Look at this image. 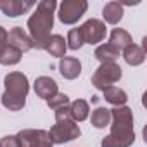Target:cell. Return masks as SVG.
<instances>
[{
  "instance_id": "cell-1",
  "label": "cell",
  "mask_w": 147,
  "mask_h": 147,
  "mask_svg": "<svg viewBox=\"0 0 147 147\" xmlns=\"http://www.w3.org/2000/svg\"><path fill=\"white\" fill-rule=\"evenodd\" d=\"M57 7L55 0H42L36 5L35 14L28 19V35L33 42V47L45 50L47 40L54 28V11Z\"/></svg>"
},
{
  "instance_id": "cell-2",
  "label": "cell",
  "mask_w": 147,
  "mask_h": 147,
  "mask_svg": "<svg viewBox=\"0 0 147 147\" xmlns=\"http://www.w3.org/2000/svg\"><path fill=\"white\" fill-rule=\"evenodd\" d=\"M5 92L2 95V106L9 111H21L26 104V95L30 92V83L26 75L12 71L4 78Z\"/></svg>"
},
{
  "instance_id": "cell-3",
  "label": "cell",
  "mask_w": 147,
  "mask_h": 147,
  "mask_svg": "<svg viewBox=\"0 0 147 147\" xmlns=\"http://www.w3.org/2000/svg\"><path fill=\"white\" fill-rule=\"evenodd\" d=\"M111 138L118 142L121 147H130L135 140L133 131V113L126 106H119L111 109Z\"/></svg>"
},
{
  "instance_id": "cell-4",
  "label": "cell",
  "mask_w": 147,
  "mask_h": 147,
  "mask_svg": "<svg viewBox=\"0 0 147 147\" xmlns=\"http://www.w3.org/2000/svg\"><path fill=\"white\" fill-rule=\"evenodd\" d=\"M49 138L52 144H64L69 140H75L82 135L80 126L71 119L69 114V106L67 107H61L55 111V125L47 131Z\"/></svg>"
},
{
  "instance_id": "cell-5",
  "label": "cell",
  "mask_w": 147,
  "mask_h": 147,
  "mask_svg": "<svg viewBox=\"0 0 147 147\" xmlns=\"http://www.w3.org/2000/svg\"><path fill=\"white\" fill-rule=\"evenodd\" d=\"M119 78H121V67L116 62H102L92 76V85L104 92L106 88L113 87V83H116Z\"/></svg>"
},
{
  "instance_id": "cell-6",
  "label": "cell",
  "mask_w": 147,
  "mask_h": 147,
  "mask_svg": "<svg viewBox=\"0 0 147 147\" xmlns=\"http://www.w3.org/2000/svg\"><path fill=\"white\" fill-rule=\"evenodd\" d=\"M88 9V4L85 0H64L59 4V21L62 24H75Z\"/></svg>"
},
{
  "instance_id": "cell-7",
  "label": "cell",
  "mask_w": 147,
  "mask_h": 147,
  "mask_svg": "<svg viewBox=\"0 0 147 147\" xmlns=\"http://www.w3.org/2000/svg\"><path fill=\"white\" fill-rule=\"evenodd\" d=\"M16 140L19 147H52L45 130H21L16 135Z\"/></svg>"
},
{
  "instance_id": "cell-8",
  "label": "cell",
  "mask_w": 147,
  "mask_h": 147,
  "mask_svg": "<svg viewBox=\"0 0 147 147\" xmlns=\"http://www.w3.org/2000/svg\"><path fill=\"white\" fill-rule=\"evenodd\" d=\"M82 35H83V42L90 43V45H97L106 38V24L100 19H88L85 24L80 26Z\"/></svg>"
},
{
  "instance_id": "cell-9",
  "label": "cell",
  "mask_w": 147,
  "mask_h": 147,
  "mask_svg": "<svg viewBox=\"0 0 147 147\" xmlns=\"http://www.w3.org/2000/svg\"><path fill=\"white\" fill-rule=\"evenodd\" d=\"M7 45L12 47V49H16V50H19L21 54L33 49V42H31L30 35L21 26H16V28H12L7 33Z\"/></svg>"
},
{
  "instance_id": "cell-10",
  "label": "cell",
  "mask_w": 147,
  "mask_h": 147,
  "mask_svg": "<svg viewBox=\"0 0 147 147\" xmlns=\"http://www.w3.org/2000/svg\"><path fill=\"white\" fill-rule=\"evenodd\" d=\"M35 7V2H28V0H9V2H0V11L9 18H18L30 9Z\"/></svg>"
},
{
  "instance_id": "cell-11",
  "label": "cell",
  "mask_w": 147,
  "mask_h": 147,
  "mask_svg": "<svg viewBox=\"0 0 147 147\" xmlns=\"http://www.w3.org/2000/svg\"><path fill=\"white\" fill-rule=\"evenodd\" d=\"M59 73L66 80H76L82 73V62L76 57H62L59 61Z\"/></svg>"
},
{
  "instance_id": "cell-12",
  "label": "cell",
  "mask_w": 147,
  "mask_h": 147,
  "mask_svg": "<svg viewBox=\"0 0 147 147\" xmlns=\"http://www.w3.org/2000/svg\"><path fill=\"white\" fill-rule=\"evenodd\" d=\"M57 83L50 78V76H38L35 80V94L45 100H49L50 97H54L57 94Z\"/></svg>"
},
{
  "instance_id": "cell-13",
  "label": "cell",
  "mask_w": 147,
  "mask_h": 147,
  "mask_svg": "<svg viewBox=\"0 0 147 147\" xmlns=\"http://www.w3.org/2000/svg\"><path fill=\"white\" fill-rule=\"evenodd\" d=\"M107 43H111L114 49H118V50H125L128 45H131L133 43V40H131V35L126 31V30H123V28H114L113 31H111V36H109V42Z\"/></svg>"
},
{
  "instance_id": "cell-14",
  "label": "cell",
  "mask_w": 147,
  "mask_h": 147,
  "mask_svg": "<svg viewBox=\"0 0 147 147\" xmlns=\"http://www.w3.org/2000/svg\"><path fill=\"white\" fill-rule=\"evenodd\" d=\"M88 113H90V107H88V102L83 100V99H76L69 104V114H71V119L78 123V121H85L88 118Z\"/></svg>"
},
{
  "instance_id": "cell-15",
  "label": "cell",
  "mask_w": 147,
  "mask_h": 147,
  "mask_svg": "<svg viewBox=\"0 0 147 147\" xmlns=\"http://www.w3.org/2000/svg\"><path fill=\"white\" fill-rule=\"evenodd\" d=\"M66 49H67L66 40H64L61 35H50V38L47 40V45H45V50H47L50 55L61 57V59L66 55Z\"/></svg>"
},
{
  "instance_id": "cell-16",
  "label": "cell",
  "mask_w": 147,
  "mask_h": 147,
  "mask_svg": "<svg viewBox=\"0 0 147 147\" xmlns=\"http://www.w3.org/2000/svg\"><path fill=\"white\" fill-rule=\"evenodd\" d=\"M102 16L106 19V23L109 24H118L123 19V5L119 2H109L104 5L102 9Z\"/></svg>"
},
{
  "instance_id": "cell-17",
  "label": "cell",
  "mask_w": 147,
  "mask_h": 147,
  "mask_svg": "<svg viewBox=\"0 0 147 147\" xmlns=\"http://www.w3.org/2000/svg\"><path fill=\"white\" fill-rule=\"evenodd\" d=\"M123 57H125V61H126L130 66H138V64H142V62L145 61V50H144L140 45L131 43V45H128V47L123 50Z\"/></svg>"
},
{
  "instance_id": "cell-18",
  "label": "cell",
  "mask_w": 147,
  "mask_h": 147,
  "mask_svg": "<svg viewBox=\"0 0 147 147\" xmlns=\"http://www.w3.org/2000/svg\"><path fill=\"white\" fill-rule=\"evenodd\" d=\"M95 59H99L100 62H114L119 57V50L114 49L111 43H102L95 49Z\"/></svg>"
},
{
  "instance_id": "cell-19",
  "label": "cell",
  "mask_w": 147,
  "mask_h": 147,
  "mask_svg": "<svg viewBox=\"0 0 147 147\" xmlns=\"http://www.w3.org/2000/svg\"><path fill=\"white\" fill-rule=\"evenodd\" d=\"M104 99H106L109 104L119 107V106H125V104H126L128 95H126L125 90H121V88H118V87H109V88L104 90Z\"/></svg>"
},
{
  "instance_id": "cell-20",
  "label": "cell",
  "mask_w": 147,
  "mask_h": 147,
  "mask_svg": "<svg viewBox=\"0 0 147 147\" xmlns=\"http://www.w3.org/2000/svg\"><path fill=\"white\" fill-rule=\"evenodd\" d=\"M90 119H92V125H94L95 128H106V126H109V123H111V109L97 107V109H94Z\"/></svg>"
},
{
  "instance_id": "cell-21",
  "label": "cell",
  "mask_w": 147,
  "mask_h": 147,
  "mask_svg": "<svg viewBox=\"0 0 147 147\" xmlns=\"http://www.w3.org/2000/svg\"><path fill=\"white\" fill-rule=\"evenodd\" d=\"M21 52L19 50H16V49H12V47H5L4 50H2V54H0V64H4V66H14V64H18L19 61H21Z\"/></svg>"
},
{
  "instance_id": "cell-22",
  "label": "cell",
  "mask_w": 147,
  "mask_h": 147,
  "mask_svg": "<svg viewBox=\"0 0 147 147\" xmlns=\"http://www.w3.org/2000/svg\"><path fill=\"white\" fill-rule=\"evenodd\" d=\"M83 43H85V42H83V35H82V30H80V28H73V30H69L67 38H66V45H67L71 50H78V49H82Z\"/></svg>"
},
{
  "instance_id": "cell-23",
  "label": "cell",
  "mask_w": 147,
  "mask_h": 147,
  "mask_svg": "<svg viewBox=\"0 0 147 147\" xmlns=\"http://www.w3.org/2000/svg\"><path fill=\"white\" fill-rule=\"evenodd\" d=\"M71 102H69V97L66 95V94H55L54 97H50L49 100H47V106L52 109V111H57V109H61V107H67Z\"/></svg>"
},
{
  "instance_id": "cell-24",
  "label": "cell",
  "mask_w": 147,
  "mask_h": 147,
  "mask_svg": "<svg viewBox=\"0 0 147 147\" xmlns=\"http://www.w3.org/2000/svg\"><path fill=\"white\" fill-rule=\"evenodd\" d=\"M0 145L2 147H19L18 140H16V135H7L0 140Z\"/></svg>"
},
{
  "instance_id": "cell-25",
  "label": "cell",
  "mask_w": 147,
  "mask_h": 147,
  "mask_svg": "<svg viewBox=\"0 0 147 147\" xmlns=\"http://www.w3.org/2000/svg\"><path fill=\"white\" fill-rule=\"evenodd\" d=\"M7 47V31L0 26V54H2V50Z\"/></svg>"
},
{
  "instance_id": "cell-26",
  "label": "cell",
  "mask_w": 147,
  "mask_h": 147,
  "mask_svg": "<svg viewBox=\"0 0 147 147\" xmlns=\"http://www.w3.org/2000/svg\"><path fill=\"white\" fill-rule=\"evenodd\" d=\"M0 147H2V145H0Z\"/></svg>"
}]
</instances>
